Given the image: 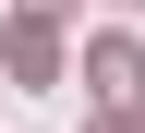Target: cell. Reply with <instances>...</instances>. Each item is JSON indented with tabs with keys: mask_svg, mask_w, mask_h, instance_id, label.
I'll list each match as a JSON object with an SVG mask.
<instances>
[{
	"mask_svg": "<svg viewBox=\"0 0 145 133\" xmlns=\"http://www.w3.org/2000/svg\"><path fill=\"white\" fill-rule=\"evenodd\" d=\"M12 73H24V85H48V73H61V48H48V24H12Z\"/></svg>",
	"mask_w": 145,
	"mask_h": 133,
	"instance_id": "cell-2",
	"label": "cell"
},
{
	"mask_svg": "<svg viewBox=\"0 0 145 133\" xmlns=\"http://www.w3.org/2000/svg\"><path fill=\"white\" fill-rule=\"evenodd\" d=\"M97 133H121V121H97Z\"/></svg>",
	"mask_w": 145,
	"mask_h": 133,
	"instance_id": "cell-4",
	"label": "cell"
},
{
	"mask_svg": "<svg viewBox=\"0 0 145 133\" xmlns=\"http://www.w3.org/2000/svg\"><path fill=\"white\" fill-rule=\"evenodd\" d=\"M36 12H61V0H36Z\"/></svg>",
	"mask_w": 145,
	"mask_h": 133,
	"instance_id": "cell-3",
	"label": "cell"
},
{
	"mask_svg": "<svg viewBox=\"0 0 145 133\" xmlns=\"http://www.w3.org/2000/svg\"><path fill=\"white\" fill-rule=\"evenodd\" d=\"M85 85H97L109 109H133V97H145V61H133V48H121V36H109L97 61H85Z\"/></svg>",
	"mask_w": 145,
	"mask_h": 133,
	"instance_id": "cell-1",
	"label": "cell"
}]
</instances>
